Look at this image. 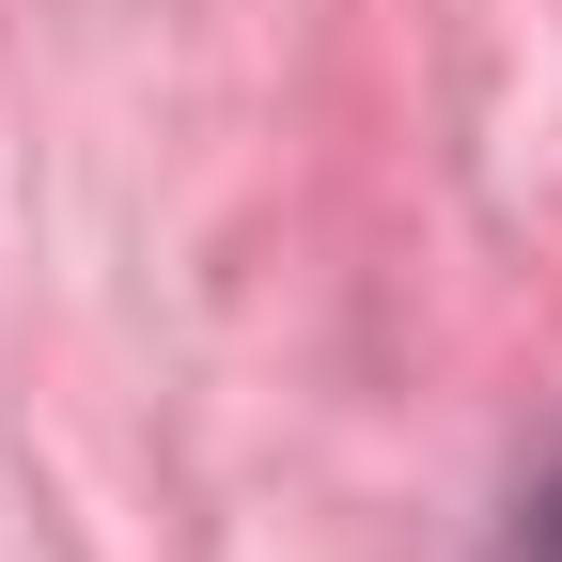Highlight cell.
Here are the masks:
<instances>
[{"label":"cell","mask_w":562,"mask_h":562,"mask_svg":"<svg viewBox=\"0 0 562 562\" xmlns=\"http://www.w3.org/2000/svg\"><path fill=\"white\" fill-rule=\"evenodd\" d=\"M531 562H562V469H547V501H531Z\"/></svg>","instance_id":"1"}]
</instances>
